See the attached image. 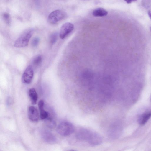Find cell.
<instances>
[{
  "label": "cell",
  "mask_w": 151,
  "mask_h": 151,
  "mask_svg": "<svg viewBox=\"0 0 151 151\" xmlns=\"http://www.w3.org/2000/svg\"><path fill=\"white\" fill-rule=\"evenodd\" d=\"M148 15L151 19V12L150 11H148Z\"/></svg>",
  "instance_id": "obj_20"
},
{
  "label": "cell",
  "mask_w": 151,
  "mask_h": 151,
  "mask_svg": "<svg viewBox=\"0 0 151 151\" xmlns=\"http://www.w3.org/2000/svg\"><path fill=\"white\" fill-rule=\"evenodd\" d=\"M66 16L65 12L60 9L56 10L51 12L48 16V22L51 24H55L64 19Z\"/></svg>",
  "instance_id": "obj_3"
},
{
  "label": "cell",
  "mask_w": 151,
  "mask_h": 151,
  "mask_svg": "<svg viewBox=\"0 0 151 151\" xmlns=\"http://www.w3.org/2000/svg\"><path fill=\"white\" fill-rule=\"evenodd\" d=\"M151 117V111L144 113L139 117L138 122L141 125L145 124Z\"/></svg>",
  "instance_id": "obj_10"
},
{
  "label": "cell",
  "mask_w": 151,
  "mask_h": 151,
  "mask_svg": "<svg viewBox=\"0 0 151 151\" xmlns=\"http://www.w3.org/2000/svg\"><path fill=\"white\" fill-rule=\"evenodd\" d=\"M34 32L33 28H30L25 29L15 41L14 46L21 48L27 46Z\"/></svg>",
  "instance_id": "obj_1"
},
{
  "label": "cell",
  "mask_w": 151,
  "mask_h": 151,
  "mask_svg": "<svg viewBox=\"0 0 151 151\" xmlns=\"http://www.w3.org/2000/svg\"><path fill=\"white\" fill-rule=\"evenodd\" d=\"M39 42V39L37 37L34 38L32 40L31 44L33 47H36L38 44Z\"/></svg>",
  "instance_id": "obj_17"
},
{
  "label": "cell",
  "mask_w": 151,
  "mask_h": 151,
  "mask_svg": "<svg viewBox=\"0 0 151 151\" xmlns=\"http://www.w3.org/2000/svg\"><path fill=\"white\" fill-rule=\"evenodd\" d=\"M34 75L32 67L29 65L24 70L22 76V80L24 83L28 84L32 81Z\"/></svg>",
  "instance_id": "obj_6"
},
{
  "label": "cell",
  "mask_w": 151,
  "mask_h": 151,
  "mask_svg": "<svg viewBox=\"0 0 151 151\" xmlns=\"http://www.w3.org/2000/svg\"><path fill=\"white\" fill-rule=\"evenodd\" d=\"M41 137L45 142L49 144H54L56 141L55 136L51 132L46 130H43L41 132Z\"/></svg>",
  "instance_id": "obj_7"
},
{
  "label": "cell",
  "mask_w": 151,
  "mask_h": 151,
  "mask_svg": "<svg viewBox=\"0 0 151 151\" xmlns=\"http://www.w3.org/2000/svg\"><path fill=\"white\" fill-rule=\"evenodd\" d=\"M150 31H151V27H150Z\"/></svg>",
  "instance_id": "obj_22"
},
{
  "label": "cell",
  "mask_w": 151,
  "mask_h": 151,
  "mask_svg": "<svg viewBox=\"0 0 151 151\" xmlns=\"http://www.w3.org/2000/svg\"></svg>",
  "instance_id": "obj_23"
},
{
  "label": "cell",
  "mask_w": 151,
  "mask_h": 151,
  "mask_svg": "<svg viewBox=\"0 0 151 151\" xmlns=\"http://www.w3.org/2000/svg\"><path fill=\"white\" fill-rule=\"evenodd\" d=\"M12 103V98L10 97H8L7 100V104L8 105H10Z\"/></svg>",
  "instance_id": "obj_18"
},
{
  "label": "cell",
  "mask_w": 151,
  "mask_h": 151,
  "mask_svg": "<svg viewBox=\"0 0 151 151\" xmlns=\"http://www.w3.org/2000/svg\"><path fill=\"white\" fill-rule=\"evenodd\" d=\"M50 115L49 113L48 117L45 119L46 124L49 128L53 129L56 126V123Z\"/></svg>",
  "instance_id": "obj_13"
},
{
  "label": "cell",
  "mask_w": 151,
  "mask_h": 151,
  "mask_svg": "<svg viewBox=\"0 0 151 151\" xmlns=\"http://www.w3.org/2000/svg\"><path fill=\"white\" fill-rule=\"evenodd\" d=\"M42 61V57L40 55L36 56L33 59V64L35 66H38L40 65Z\"/></svg>",
  "instance_id": "obj_16"
},
{
  "label": "cell",
  "mask_w": 151,
  "mask_h": 151,
  "mask_svg": "<svg viewBox=\"0 0 151 151\" xmlns=\"http://www.w3.org/2000/svg\"><path fill=\"white\" fill-rule=\"evenodd\" d=\"M74 29L73 24L70 22H67L63 24L60 29L59 36L61 39L65 38Z\"/></svg>",
  "instance_id": "obj_5"
},
{
  "label": "cell",
  "mask_w": 151,
  "mask_h": 151,
  "mask_svg": "<svg viewBox=\"0 0 151 151\" xmlns=\"http://www.w3.org/2000/svg\"><path fill=\"white\" fill-rule=\"evenodd\" d=\"M58 33L55 32L51 34L50 37V43L52 45L56 42L58 38Z\"/></svg>",
  "instance_id": "obj_15"
},
{
  "label": "cell",
  "mask_w": 151,
  "mask_h": 151,
  "mask_svg": "<svg viewBox=\"0 0 151 151\" xmlns=\"http://www.w3.org/2000/svg\"><path fill=\"white\" fill-rule=\"evenodd\" d=\"M4 0L6 2H9V1H10L11 0Z\"/></svg>",
  "instance_id": "obj_21"
},
{
  "label": "cell",
  "mask_w": 151,
  "mask_h": 151,
  "mask_svg": "<svg viewBox=\"0 0 151 151\" xmlns=\"http://www.w3.org/2000/svg\"><path fill=\"white\" fill-rule=\"evenodd\" d=\"M2 17L5 23L10 26L11 24V19L9 14L7 12L4 13L2 14Z\"/></svg>",
  "instance_id": "obj_14"
},
{
  "label": "cell",
  "mask_w": 151,
  "mask_h": 151,
  "mask_svg": "<svg viewBox=\"0 0 151 151\" xmlns=\"http://www.w3.org/2000/svg\"><path fill=\"white\" fill-rule=\"evenodd\" d=\"M94 133V132L86 129H81L76 132V137L80 140L86 141L89 143L93 137Z\"/></svg>",
  "instance_id": "obj_4"
},
{
  "label": "cell",
  "mask_w": 151,
  "mask_h": 151,
  "mask_svg": "<svg viewBox=\"0 0 151 151\" xmlns=\"http://www.w3.org/2000/svg\"><path fill=\"white\" fill-rule=\"evenodd\" d=\"M108 12L102 8H98L95 9L92 12V14L95 17H103L107 15Z\"/></svg>",
  "instance_id": "obj_12"
},
{
  "label": "cell",
  "mask_w": 151,
  "mask_h": 151,
  "mask_svg": "<svg viewBox=\"0 0 151 151\" xmlns=\"http://www.w3.org/2000/svg\"><path fill=\"white\" fill-rule=\"evenodd\" d=\"M28 116L29 119L34 122H37L39 119V115L37 108L33 106H31L28 109Z\"/></svg>",
  "instance_id": "obj_8"
},
{
  "label": "cell",
  "mask_w": 151,
  "mask_h": 151,
  "mask_svg": "<svg viewBox=\"0 0 151 151\" xmlns=\"http://www.w3.org/2000/svg\"><path fill=\"white\" fill-rule=\"evenodd\" d=\"M128 4L132 2L135 1L137 0H124Z\"/></svg>",
  "instance_id": "obj_19"
},
{
  "label": "cell",
  "mask_w": 151,
  "mask_h": 151,
  "mask_svg": "<svg viewBox=\"0 0 151 151\" xmlns=\"http://www.w3.org/2000/svg\"><path fill=\"white\" fill-rule=\"evenodd\" d=\"M28 94L32 103L33 104H36L38 99V95L35 90L34 88L29 89Z\"/></svg>",
  "instance_id": "obj_11"
},
{
  "label": "cell",
  "mask_w": 151,
  "mask_h": 151,
  "mask_svg": "<svg viewBox=\"0 0 151 151\" xmlns=\"http://www.w3.org/2000/svg\"><path fill=\"white\" fill-rule=\"evenodd\" d=\"M38 107L40 112V117L42 120L45 119L49 116V113L44 108V103L43 100H40L38 103Z\"/></svg>",
  "instance_id": "obj_9"
},
{
  "label": "cell",
  "mask_w": 151,
  "mask_h": 151,
  "mask_svg": "<svg viewBox=\"0 0 151 151\" xmlns=\"http://www.w3.org/2000/svg\"><path fill=\"white\" fill-rule=\"evenodd\" d=\"M74 130V126L71 123L64 121L58 125L56 129V131L60 135L66 136L72 134Z\"/></svg>",
  "instance_id": "obj_2"
}]
</instances>
